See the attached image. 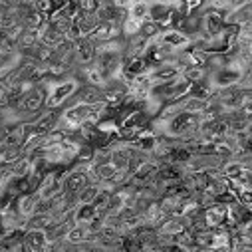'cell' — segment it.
<instances>
[{"label":"cell","instance_id":"obj_1","mask_svg":"<svg viewBox=\"0 0 252 252\" xmlns=\"http://www.w3.org/2000/svg\"><path fill=\"white\" fill-rule=\"evenodd\" d=\"M78 88H80V82L76 78L52 82L50 90H48V95H46V101H44V107L46 109H60L62 105H66V101L78 92Z\"/></svg>","mask_w":252,"mask_h":252},{"label":"cell","instance_id":"obj_2","mask_svg":"<svg viewBox=\"0 0 252 252\" xmlns=\"http://www.w3.org/2000/svg\"><path fill=\"white\" fill-rule=\"evenodd\" d=\"M74 56H76L78 66H90V64H94V60H95V42L90 40L88 36L76 40L74 42Z\"/></svg>","mask_w":252,"mask_h":252},{"label":"cell","instance_id":"obj_3","mask_svg":"<svg viewBox=\"0 0 252 252\" xmlns=\"http://www.w3.org/2000/svg\"><path fill=\"white\" fill-rule=\"evenodd\" d=\"M155 40H157L159 44H163V46L173 48L175 52H181V50H185L189 44H191V38H189L187 34H183V32H179V30H173V28L163 30Z\"/></svg>","mask_w":252,"mask_h":252},{"label":"cell","instance_id":"obj_4","mask_svg":"<svg viewBox=\"0 0 252 252\" xmlns=\"http://www.w3.org/2000/svg\"><path fill=\"white\" fill-rule=\"evenodd\" d=\"M26 250H52V242L48 240L46 228H28L24 232Z\"/></svg>","mask_w":252,"mask_h":252},{"label":"cell","instance_id":"obj_5","mask_svg":"<svg viewBox=\"0 0 252 252\" xmlns=\"http://www.w3.org/2000/svg\"><path fill=\"white\" fill-rule=\"evenodd\" d=\"M181 66L177 62H163L161 66L149 70V78L153 84H159V82H169V80H175L179 74H181Z\"/></svg>","mask_w":252,"mask_h":252},{"label":"cell","instance_id":"obj_6","mask_svg":"<svg viewBox=\"0 0 252 252\" xmlns=\"http://www.w3.org/2000/svg\"><path fill=\"white\" fill-rule=\"evenodd\" d=\"M224 215H226V205L222 203H213L203 209V219L209 228H217L224 224Z\"/></svg>","mask_w":252,"mask_h":252},{"label":"cell","instance_id":"obj_7","mask_svg":"<svg viewBox=\"0 0 252 252\" xmlns=\"http://www.w3.org/2000/svg\"><path fill=\"white\" fill-rule=\"evenodd\" d=\"M103 213H99L92 203H78L76 205V209H74V213H72V217H74V222H78V224H90V222H94L95 219H99Z\"/></svg>","mask_w":252,"mask_h":252},{"label":"cell","instance_id":"obj_8","mask_svg":"<svg viewBox=\"0 0 252 252\" xmlns=\"http://www.w3.org/2000/svg\"><path fill=\"white\" fill-rule=\"evenodd\" d=\"M74 101H80V103H88V105H94V103L101 101V88H97V86H92V84H80L78 92L74 94Z\"/></svg>","mask_w":252,"mask_h":252},{"label":"cell","instance_id":"obj_9","mask_svg":"<svg viewBox=\"0 0 252 252\" xmlns=\"http://www.w3.org/2000/svg\"><path fill=\"white\" fill-rule=\"evenodd\" d=\"M40 201V195L36 191L32 193H24V195H18L16 197V209H18V215L22 219H28L30 215L36 213V205Z\"/></svg>","mask_w":252,"mask_h":252},{"label":"cell","instance_id":"obj_10","mask_svg":"<svg viewBox=\"0 0 252 252\" xmlns=\"http://www.w3.org/2000/svg\"><path fill=\"white\" fill-rule=\"evenodd\" d=\"M226 24H236V26H244L250 22V2H244L240 6H232L226 14Z\"/></svg>","mask_w":252,"mask_h":252},{"label":"cell","instance_id":"obj_11","mask_svg":"<svg viewBox=\"0 0 252 252\" xmlns=\"http://www.w3.org/2000/svg\"><path fill=\"white\" fill-rule=\"evenodd\" d=\"M97 16L95 14H92V12H78L76 16H74V24L78 26V30L82 32V36H90L92 34V30L97 26Z\"/></svg>","mask_w":252,"mask_h":252},{"label":"cell","instance_id":"obj_12","mask_svg":"<svg viewBox=\"0 0 252 252\" xmlns=\"http://www.w3.org/2000/svg\"><path fill=\"white\" fill-rule=\"evenodd\" d=\"M213 92H215V88L211 86L209 78H203V80L193 82L191 86H189V95L197 97V99H207V101H209L211 95H213Z\"/></svg>","mask_w":252,"mask_h":252},{"label":"cell","instance_id":"obj_13","mask_svg":"<svg viewBox=\"0 0 252 252\" xmlns=\"http://www.w3.org/2000/svg\"><path fill=\"white\" fill-rule=\"evenodd\" d=\"M88 236H90L88 226H86V224H78V222H74V224L68 228V232H66L64 240H66V242H70V244H80V242L88 240Z\"/></svg>","mask_w":252,"mask_h":252},{"label":"cell","instance_id":"obj_14","mask_svg":"<svg viewBox=\"0 0 252 252\" xmlns=\"http://www.w3.org/2000/svg\"><path fill=\"white\" fill-rule=\"evenodd\" d=\"M161 32H163V30H161V28H159V26H157V24H155L153 20H149V18H145V20L141 22V28H139V34H141V36H143L145 40H149V42H151V40H155V38H157V36H159Z\"/></svg>","mask_w":252,"mask_h":252},{"label":"cell","instance_id":"obj_15","mask_svg":"<svg viewBox=\"0 0 252 252\" xmlns=\"http://www.w3.org/2000/svg\"><path fill=\"white\" fill-rule=\"evenodd\" d=\"M179 76H181L185 82L193 84V82H199V80L207 78V70H205V68H183Z\"/></svg>","mask_w":252,"mask_h":252},{"label":"cell","instance_id":"obj_16","mask_svg":"<svg viewBox=\"0 0 252 252\" xmlns=\"http://www.w3.org/2000/svg\"><path fill=\"white\" fill-rule=\"evenodd\" d=\"M34 8L48 20V16L58 10V2L56 0H34Z\"/></svg>","mask_w":252,"mask_h":252},{"label":"cell","instance_id":"obj_17","mask_svg":"<svg viewBox=\"0 0 252 252\" xmlns=\"http://www.w3.org/2000/svg\"><path fill=\"white\" fill-rule=\"evenodd\" d=\"M6 234V226H4V222H2V219H0V240H2V236Z\"/></svg>","mask_w":252,"mask_h":252}]
</instances>
